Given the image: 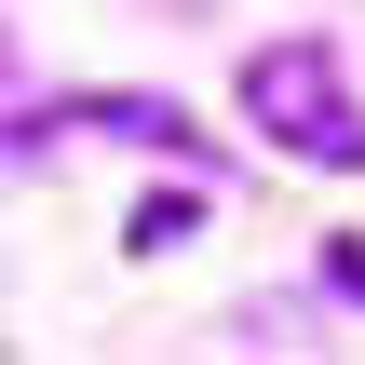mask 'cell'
I'll return each instance as SVG.
<instances>
[{"label": "cell", "mask_w": 365, "mask_h": 365, "mask_svg": "<svg viewBox=\"0 0 365 365\" xmlns=\"http://www.w3.org/2000/svg\"><path fill=\"white\" fill-rule=\"evenodd\" d=\"M244 122H257L271 149H298V163H365V108H352V81H339L325 41L244 54Z\"/></svg>", "instance_id": "cell-1"}, {"label": "cell", "mask_w": 365, "mask_h": 365, "mask_svg": "<svg viewBox=\"0 0 365 365\" xmlns=\"http://www.w3.org/2000/svg\"><path fill=\"white\" fill-rule=\"evenodd\" d=\"M163 244H190V190H163V203H135V257H163Z\"/></svg>", "instance_id": "cell-3"}, {"label": "cell", "mask_w": 365, "mask_h": 365, "mask_svg": "<svg viewBox=\"0 0 365 365\" xmlns=\"http://www.w3.org/2000/svg\"><path fill=\"white\" fill-rule=\"evenodd\" d=\"M68 122H95V135H135V149H203V122H190V108H163V95H81Z\"/></svg>", "instance_id": "cell-2"}]
</instances>
